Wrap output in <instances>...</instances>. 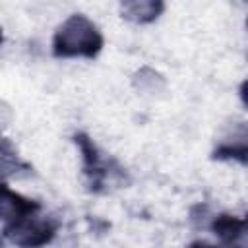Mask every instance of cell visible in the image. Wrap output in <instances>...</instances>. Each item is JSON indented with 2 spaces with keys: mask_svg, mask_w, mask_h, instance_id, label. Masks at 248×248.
Here are the masks:
<instances>
[{
  "mask_svg": "<svg viewBox=\"0 0 248 248\" xmlns=\"http://www.w3.org/2000/svg\"><path fill=\"white\" fill-rule=\"evenodd\" d=\"M99 45L101 39L97 29L79 16L68 19L56 35V50L62 54H91Z\"/></svg>",
  "mask_w": 248,
  "mask_h": 248,
  "instance_id": "6da1fadb",
  "label": "cell"
},
{
  "mask_svg": "<svg viewBox=\"0 0 248 248\" xmlns=\"http://www.w3.org/2000/svg\"><path fill=\"white\" fill-rule=\"evenodd\" d=\"M29 209V203L21 202L17 196H14L12 192L0 188V215H21Z\"/></svg>",
  "mask_w": 248,
  "mask_h": 248,
  "instance_id": "7a4b0ae2",
  "label": "cell"
}]
</instances>
